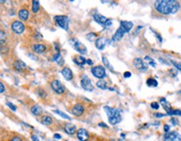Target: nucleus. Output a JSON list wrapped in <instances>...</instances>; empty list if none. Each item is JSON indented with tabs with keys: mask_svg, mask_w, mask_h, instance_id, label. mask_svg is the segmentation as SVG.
<instances>
[{
	"mask_svg": "<svg viewBox=\"0 0 181 141\" xmlns=\"http://www.w3.org/2000/svg\"><path fill=\"white\" fill-rule=\"evenodd\" d=\"M154 8L159 14L169 15L176 14L180 8V4L175 0H157L154 2Z\"/></svg>",
	"mask_w": 181,
	"mask_h": 141,
	"instance_id": "1",
	"label": "nucleus"
},
{
	"mask_svg": "<svg viewBox=\"0 0 181 141\" xmlns=\"http://www.w3.org/2000/svg\"><path fill=\"white\" fill-rule=\"evenodd\" d=\"M104 110L106 111L107 116H108V121L111 124L116 125L122 121V116H121L120 112L118 109L111 108V107L105 106Z\"/></svg>",
	"mask_w": 181,
	"mask_h": 141,
	"instance_id": "2",
	"label": "nucleus"
},
{
	"mask_svg": "<svg viewBox=\"0 0 181 141\" xmlns=\"http://www.w3.org/2000/svg\"><path fill=\"white\" fill-rule=\"evenodd\" d=\"M55 22L59 27L68 31L69 29V18L66 15H56L54 17Z\"/></svg>",
	"mask_w": 181,
	"mask_h": 141,
	"instance_id": "3",
	"label": "nucleus"
},
{
	"mask_svg": "<svg viewBox=\"0 0 181 141\" xmlns=\"http://www.w3.org/2000/svg\"><path fill=\"white\" fill-rule=\"evenodd\" d=\"M70 42L71 45L74 48L76 51H78L79 53H81V55H86L87 53V49L81 42H80L78 40L76 39H71L69 40Z\"/></svg>",
	"mask_w": 181,
	"mask_h": 141,
	"instance_id": "4",
	"label": "nucleus"
},
{
	"mask_svg": "<svg viewBox=\"0 0 181 141\" xmlns=\"http://www.w3.org/2000/svg\"><path fill=\"white\" fill-rule=\"evenodd\" d=\"M93 19L94 20L96 21L97 23H98L99 24L102 25L104 27H109L113 24V21L110 19H107V17L103 16L100 14H96L93 15Z\"/></svg>",
	"mask_w": 181,
	"mask_h": 141,
	"instance_id": "5",
	"label": "nucleus"
},
{
	"mask_svg": "<svg viewBox=\"0 0 181 141\" xmlns=\"http://www.w3.org/2000/svg\"><path fill=\"white\" fill-rule=\"evenodd\" d=\"M91 71H92V73L95 77H97L100 80H102L106 76V70H105V68L102 66H93Z\"/></svg>",
	"mask_w": 181,
	"mask_h": 141,
	"instance_id": "6",
	"label": "nucleus"
},
{
	"mask_svg": "<svg viewBox=\"0 0 181 141\" xmlns=\"http://www.w3.org/2000/svg\"><path fill=\"white\" fill-rule=\"evenodd\" d=\"M81 86L84 90L87 92H92L94 90V87L92 85V82L91 79L87 76H83L81 80Z\"/></svg>",
	"mask_w": 181,
	"mask_h": 141,
	"instance_id": "7",
	"label": "nucleus"
},
{
	"mask_svg": "<svg viewBox=\"0 0 181 141\" xmlns=\"http://www.w3.org/2000/svg\"><path fill=\"white\" fill-rule=\"evenodd\" d=\"M50 86L51 88H52V90L57 94H63L66 91V88L63 86V84L60 82L59 80H54L51 82L50 83Z\"/></svg>",
	"mask_w": 181,
	"mask_h": 141,
	"instance_id": "8",
	"label": "nucleus"
},
{
	"mask_svg": "<svg viewBox=\"0 0 181 141\" xmlns=\"http://www.w3.org/2000/svg\"><path fill=\"white\" fill-rule=\"evenodd\" d=\"M11 29H12L13 32H14L17 35H20V34H22L24 31L25 27H24V24L21 22V21L15 20L12 23Z\"/></svg>",
	"mask_w": 181,
	"mask_h": 141,
	"instance_id": "9",
	"label": "nucleus"
},
{
	"mask_svg": "<svg viewBox=\"0 0 181 141\" xmlns=\"http://www.w3.org/2000/svg\"><path fill=\"white\" fill-rule=\"evenodd\" d=\"M163 141H181V134L178 132H168L163 136Z\"/></svg>",
	"mask_w": 181,
	"mask_h": 141,
	"instance_id": "10",
	"label": "nucleus"
},
{
	"mask_svg": "<svg viewBox=\"0 0 181 141\" xmlns=\"http://www.w3.org/2000/svg\"><path fill=\"white\" fill-rule=\"evenodd\" d=\"M133 65L141 72H145L148 70V65L141 58H135L133 60Z\"/></svg>",
	"mask_w": 181,
	"mask_h": 141,
	"instance_id": "11",
	"label": "nucleus"
},
{
	"mask_svg": "<svg viewBox=\"0 0 181 141\" xmlns=\"http://www.w3.org/2000/svg\"><path fill=\"white\" fill-rule=\"evenodd\" d=\"M85 108L82 104L81 103H76L73 106V108H71V113L73 115H75L76 117H80L84 113Z\"/></svg>",
	"mask_w": 181,
	"mask_h": 141,
	"instance_id": "12",
	"label": "nucleus"
},
{
	"mask_svg": "<svg viewBox=\"0 0 181 141\" xmlns=\"http://www.w3.org/2000/svg\"><path fill=\"white\" fill-rule=\"evenodd\" d=\"M77 138L80 141H87L90 138L88 131L85 129H80L77 131Z\"/></svg>",
	"mask_w": 181,
	"mask_h": 141,
	"instance_id": "13",
	"label": "nucleus"
},
{
	"mask_svg": "<svg viewBox=\"0 0 181 141\" xmlns=\"http://www.w3.org/2000/svg\"><path fill=\"white\" fill-rule=\"evenodd\" d=\"M107 40L104 37H100V38H97V39L95 40V45L96 47L100 50H104V48L107 45Z\"/></svg>",
	"mask_w": 181,
	"mask_h": 141,
	"instance_id": "14",
	"label": "nucleus"
},
{
	"mask_svg": "<svg viewBox=\"0 0 181 141\" xmlns=\"http://www.w3.org/2000/svg\"><path fill=\"white\" fill-rule=\"evenodd\" d=\"M132 27H133V24L131 21L123 20V21H121V23H120V28L125 32V34L130 31L132 29Z\"/></svg>",
	"mask_w": 181,
	"mask_h": 141,
	"instance_id": "15",
	"label": "nucleus"
},
{
	"mask_svg": "<svg viewBox=\"0 0 181 141\" xmlns=\"http://www.w3.org/2000/svg\"><path fill=\"white\" fill-rule=\"evenodd\" d=\"M13 67L17 71H23L26 68V64L23 61H21V60H16L13 63Z\"/></svg>",
	"mask_w": 181,
	"mask_h": 141,
	"instance_id": "16",
	"label": "nucleus"
},
{
	"mask_svg": "<svg viewBox=\"0 0 181 141\" xmlns=\"http://www.w3.org/2000/svg\"><path fill=\"white\" fill-rule=\"evenodd\" d=\"M46 46L43 44H34L32 45V50L36 54H42L46 50Z\"/></svg>",
	"mask_w": 181,
	"mask_h": 141,
	"instance_id": "17",
	"label": "nucleus"
},
{
	"mask_svg": "<svg viewBox=\"0 0 181 141\" xmlns=\"http://www.w3.org/2000/svg\"><path fill=\"white\" fill-rule=\"evenodd\" d=\"M61 74L64 76V78L66 81H71L73 79V73L72 71L69 67H64L61 70Z\"/></svg>",
	"mask_w": 181,
	"mask_h": 141,
	"instance_id": "18",
	"label": "nucleus"
},
{
	"mask_svg": "<svg viewBox=\"0 0 181 141\" xmlns=\"http://www.w3.org/2000/svg\"><path fill=\"white\" fill-rule=\"evenodd\" d=\"M64 129H65V131H66V133L71 135V134H74L76 133V126L73 124V123H66V125H65V127H64Z\"/></svg>",
	"mask_w": 181,
	"mask_h": 141,
	"instance_id": "19",
	"label": "nucleus"
},
{
	"mask_svg": "<svg viewBox=\"0 0 181 141\" xmlns=\"http://www.w3.org/2000/svg\"><path fill=\"white\" fill-rule=\"evenodd\" d=\"M124 35H125V32L119 27L117 29V31L115 32L113 36V40H114V41H120L123 38Z\"/></svg>",
	"mask_w": 181,
	"mask_h": 141,
	"instance_id": "20",
	"label": "nucleus"
},
{
	"mask_svg": "<svg viewBox=\"0 0 181 141\" xmlns=\"http://www.w3.org/2000/svg\"><path fill=\"white\" fill-rule=\"evenodd\" d=\"M29 13L26 8H21L19 11V18L22 21H27L29 19Z\"/></svg>",
	"mask_w": 181,
	"mask_h": 141,
	"instance_id": "21",
	"label": "nucleus"
},
{
	"mask_svg": "<svg viewBox=\"0 0 181 141\" xmlns=\"http://www.w3.org/2000/svg\"><path fill=\"white\" fill-rule=\"evenodd\" d=\"M31 113L35 116H40L43 113V109L40 105L34 104L31 108Z\"/></svg>",
	"mask_w": 181,
	"mask_h": 141,
	"instance_id": "22",
	"label": "nucleus"
},
{
	"mask_svg": "<svg viewBox=\"0 0 181 141\" xmlns=\"http://www.w3.org/2000/svg\"><path fill=\"white\" fill-rule=\"evenodd\" d=\"M73 61L78 66H83L87 63V60L81 55H78V56H75V58L73 59Z\"/></svg>",
	"mask_w": 181,
	"mask_h": 141,
	"instance_id": "23",
	"label": "nucleus"
},
{
	"mask_svg": "<svg viewBox=\"0 0 181 141\" xmlns=\"http://www.w3.org/2000/svg\"><path fill=\"white\" fill-rule=\"evenodd\" d=\"M53 120H52V118L48 116V115H45V116H43L41 118V123L44 125H50L52 124Z\"/></svg>",
	"mask_w": 181,
	"mask_h": 141,
	"instance_id": "24",
	"label": "nucleus"
},
{
	"mask_svg": "<svg viewBox=\"0 0 181 141\" xmlns=\"http://www.w3.org/2000/svg\"><path fill=\"white\" fill-rule=\"evenodd\" d=\"M54 61L56 62L58 65L60 66H63L64 65V59L62 57V55H60V53H56L55 55H54Z\"/></svg>",
	"mask_w": 181,
	"mask_h": 141,
	"instance_id": "25",
	"label": "nucleus"
},
{
	"mask_svg": "<svg viewBox=\"0 0 181 141\" xmlns=\"http://www.w3.org/2000/svg\"><path fill=\"white\" fill-rule=\"evenodd\" d=\"M40 3L37 0H33L32 1V12L36 14L39 11H40Z\"/></svg>",
	"mask_w": 181,
	"mask_h": 141,
	"instance_id": "26",
	"label": "nucleus"
},
{
	"mask_svg": "<svg viewBox=\"0 0 181 141\" xmlns=\"http://www.w3.org/2000/svg\"><path fill=\"white\" fill-rule=\"evenodd\" d=\"M160 102H161V104L162 106L163 107V108H164L166 111H167V113L169 112V111H170L172 108H171V106L170 104L169 103V102H167V100L165 99L164 97H162L161 99H160Z\"/></svg>",
	"mask_w": 181,
	"mask_h": 141,
	"instance_id": "27",
	"label": "nucleus"
},
{
	"mask_svg": "<svg viewBox=\"0 0 181 141\" xmlns=\"http://www.w3.org/2000/svg\"><path fill=\"white\" fill-rule=\"evenodd\" d=\"M97 87H99L100 89H102V90H106L108 87H107V82H105L104 80H99L98 82H97Z\"/></svg>",
	"mask_w": 181,
	"mask_h": 141,
	"instance_id": "28",
	"label": "nucleus"
},
{
	"mask_svg": "<svg viewBox=\"0 0 181 141\" xmlns=\"http://www.w3.org/2000/svg\"><path fill=\"white\" fill-rule=\"evenodd\" d=\"M6 33L2 29H0V45H3L6 42Z\"/></svg>",
	"mask_w": 181,
	"mask_h": 141,
	"instance_id": "29",
	"label": "nucleus"
},
{
	"mask_svg": "<svg viewBox=\"0 0 181 141\" xmlns=\"http://www.w3.org/2000/svg\"><path fill=\"white\" fill-rule=\"evenodd\" d=\"M147 85L148 87H155L158 86V82L154 78H148L147 80Z\"/></svg>",
	"mask_w": 181,
	"mask_h": 141,
	"instance_id": "30",
	"label": "nucleus"
},
{
	"mask_svg": "<svg viewBox=\"0 0 181 141\" xmlns=\"http://www.w3.org/2000/svg\"><path fill=\"white\" fill-rule=\"evenodd\" d=\"M37 93H38V95L40 96V97L42 98V99H45V98L47 97V92L43 88H39L37 90Z\"/></svg>",
	"mask_w": 181,
	"mask_h": 141,
	"instance_id": "31",
	"label": "nucleus"
},
{
	"mask_svg": "<svg viewBox=\"0 0 181 141\" xmlns=\"http://www.w3.org/2000/svg\"><path fill=\"white\" fill-rule=\"evenodd\" d=\"M54 113H56V114H58V115H60V116L61 117V118H63L68 119V120H71V118H70V116H69V115L66 114L65 113L61 112V111H60V110H54Z\"/></svg>",
	"mask_w": 181,
	"mask_h": 141,
	"instance_id": "32",
	"label": "nucleus"
},
{
	"mask_svg": "<svg viewBox=\"0 0 181 141\" xmlns=\"http://www.w3.org/2000/svg\"><path fill=\"white\" fill-rule=\"evenodd\" d=\"M102 62H103V64H104V65H105V66H106V67L109 68V69H110L111 71H113V67H111V65H110V62H109V61H108V59H107L106 56H102Z\"/></svg>",
	"mask_w": 181,
	"mask_h": 141,
	"instance_id": "33",
	"label": "nucleus"
},
{
	"mask_svg": "<svg viewBox=\"0 0 181 141\" xmlns=\"http://www.w3.org/2000/svg\"><path fill=\"white\" fill-rule=\"evenodd\" d=\"M97 37V34L92 33V32H91V33H89V34H87V39L89 41H92V42L96 40Z\"/></svg>",
	"mask_w": 181,
	"mask_h": 141,
	"instance_id": "34",
	"label": "nucleus"
},
{
	"mask_svg": "<svg viewBox=\"0 0 181 141\" xmlns=\"http://www.w3.org/2000/svg\"><path fill=\"white\" fill-rule=\"evenodd\" d=\"M167 114L168 115H178V116H181V111L178 110V109H175V110L171 109L170 111H169V112L167 113Z\"/></svg>",
	"mask_w": 181,
	"mask_h": 141,
	"instance_id": "35",
	"label": "nucleus"
},
{
	"mask_svg": "<svg viewBox=\"0 0 181 141\" xmlns=\"http://www.w3.org/2000/svg\"><path fill=\"white\" fill-rule=\"evenodd\" d=\"M144 60L145 61H148L149 63V65L151 66H153V67H155L156 66V63H155V61H153V60L152 59V58H150L149 56H145V58H144Z\"/></svg>",
	"mask_w": 181,
	"mask_h": 141,
	"instance_id": "36",
	"label": "nucleus"
},
{
	"mask_svg": "<svg viewBox=\"0 0 181 141\" xmlns=\"http://www.w3.org/2000/svg\"><path fill=\"white\" fill-rule=\"evenodd\" d=\"M7 105H8V108H9L12 111H14V112H15V111L17 110V107L13 103V102H7Z\"/></svg>",
	"mask_w": 181,
	"mask_h": 141,
	"instance_id": "37",
	"label": "nucleus"
},
{
	"mask_svg": "<svg viewBox=\"0 0 181 141\" xmlns=\"http://www.w3.org/2000/svg\"><path fill=\"white\" fill-rule=\"evenodd\" d=\"M150 106H151V108H152L153 109H156V110H158V109L159 108V104L158 103V102H152V103L150 104Z\"/></svg>",
	"mask_w": 181,
	"mask_h": 141,
	"instance_id": "38",
	"label": "nucleus"
},
{
	"mask_svg": "<svg viewBox=\"0 0 181 141\" xmlns=\"http://www.w3.org/2000/svg\"><path fill=\"white\" fill-rule=\"evenodd\" d=\"M171 62L173 63V65L177 68V69L179 70V71H181V63H177V62H175V61H171Z\"/></svg>",
	"mask_w": 181,
	"mask_h": 141,
	"instance_id": "39",
	"label": "nucleus"
},
{
	"mask_svg": "<svg viewBox=\"0 0 181 141\" xmlns=\"http://www.w3.org/2000/svg\"><path fill=\"white\" fill-rule=\"evenodd\" d=\"M9 141H23V139L20 137V136H14Z\"/></svg>",
	"mask_w": 181,
	"mask_h": 141,
	"instance_id": "40",
	"label": "nucleus"
},
{
	"mask_svg": "<svg viewBox=\"0 0 181 141\" xmlns=\"http://www.w3.org/2000/svg\"><path fill=\"white\" fill-rule=\"evenodd\" d=\"M153 34H154V35H156V38H157V39L158 40V41H159V42H160V43H162V41H163V40H162V37H161V35H159V34H158L157 32H155V31H153Z\"/></svg>",
	"mask_w": 181,
	"mask_h": 141,
	"instance_id": "41",
	"label": "nucleus"
},
{
	"mask_svg": "<svg viewBox=\"0 0 181 141\" xmlns=\"http://www.w3.org/2000/svg\"><path fill=\"white\" fill-rule=\"evenodd\" d=\"M171 122H172V123H173L174 125H178L179 124V120L177 118H171Z\"/></svg>",
	"mask_w": 181,
	"mask_h": 141,
	"instance_id": "42",
	"label": "nucleus"
},
{
	"mask_svg": "<svg viewBox=\"0 0 181 141\" xmlns=\"http://www.w3.org/2000/svg\"><path fill=\"white\" fill-rule=\"evenodd\" d=\"M131 76H132V73L130 71H126V72H124V74H123V76L125 78H129V77H131Z\"/></svg>",
	"mask_w": 181,
	"mask_h": 141,
	"instance_id": "43",
	"label": "nucleus"
},
{
	"mask_svg": "<svg viewBox=\"0 0 181 141\" xmlns=\"http://www.w3.org/2000/svg\"><path fill=\"white\" fill-rule=\"evenodd\" d=\"M4 91H5V87L2 82H0V93L4 92Z\"/></svg>",
	"mask_w": 181,
	"mask_h": 141,
	"instance_id": "44",
	"label": "nucleus"
},
{
	"mask_svg": "<svg viewBox=\"0 0 181 141\" xmlns=\"http://www.w3.org/2000/svg\"><path fill=\"white\" fill-rule=\"evenodd\" d=\"M31 140L32 141H40V139H39V137L37 135L35 134H32L31 135Z\"/></svg>",
	"mask_w": 181,
	"mask_h": 141,
	"instance_id": "45",
	"label": "nucleus"
},
{
	"mask_svg": "<svg viewBox=\"0 0 181 141\" xmlns=\"http://www.w3.org/2000/svg\"><path fill=\"white\" fill-rule=\"evenodd\" d=\"M169 129H170V128L168 124H165L164 126H163V130H164L165 133H168V132L169 131Z\"/></svg>",
	"mask_w": 181,
	"mask_h": 141,
	"instance_id": "46",
	"label": "nucleus"
},
{
	"mask_svg": "<svg viewBox=\"0 0 181 141\" xmlns=\"http://www.w3.org/2000/svg\"><path fill=\"white\" fill-rule=\"evenodd\" d=\"M143 29V26H139V27H137V28L136 29V32L133 33V35H137V34L139 33V31H140L139 29Z\"/></svg>",
	"mask_w": 181,
	"mask_h": 141,
	"instance_id": "47",
	"label": "nucleus"
},
{
	"mask_svg": "<svg viewBox=\"0 0 181 141\" xmlns=\"http://www.w3.org/2000/svg\"><path fill=\"white\" fill-rule=\"evenodd\" d=\"M54 138L56 139H61V135L59 134H54Z\"/></svg>",
	"mask_w": 181,
	"mask_h": 141,
	"instance_id": "48",
	"label": "nucleus"
},
{
	"mask_svg": "<svg viewBox=\"0 0 181 141\" xmlns=\"http://www.w3.org/2000/svg\"><path fill=\"white\" fill-rule=\"evenodd\" d=\"M165 115L163 114V113H155V117L156 118H162V117H164Z\"/></svg>",
	"mask_w": 181,
	"mask_h": 141,
	"instance_id": "49",
	"label": "nucleus"
},
{
	"mask_svg": "<svg viewBox=\"0 0 181 141\" xmlns=\"http://www.w3.org/2000/svg\"><path fill=\"white\" fill-rule=\"evenodd\" d=\"M98 126H100V127H103V128H108V126H107L106 123H98Z\"/></svg>",
	"mask_w": 181,
	"mask_h": 141,
	"instance_id": "50",
	"label": "nucleus"
},
{
	"mask_svg": "<svg viewBox=\"0 0 181 141\" xmlns=\"http://www.w3.org/2000/svg\"><path fill=\"white\" fill-rule=\"evenodd\" d=\"M87 63L88 64L89 66H92L93 65V61H92V60L91 59H88V60H87Z\"/></svg>",
	"mask_w": 181,
	"mask_h": 141,
	"instance_id": "51",
	"label": "nucleus"
},
{
	"mask_svg": "<svg viewBox=\"0 0 181 141\" xmlns=\"http://www.w3.org/2000/svg\"><path fill=\"white\" fill-rule=\"evenodd\" d=\"M0 3H5V1H0Z\"/></svg>",
	"mask_w": 181,
	"mask_h": 141,
	"instance_id": "52",
	"label": "nucleus"
}]
</instances>
